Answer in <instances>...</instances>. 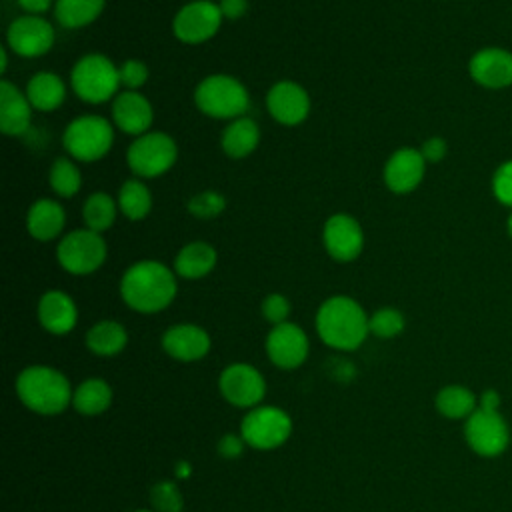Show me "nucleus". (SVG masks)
Returning a JSON list of instances; mask_svg holds the SVG:
<instances>
[{
  "instance_id": "1",
  "label": "nucleus",
  "mask_w": 512,
  "mask_h": 512,
  "mask_svg": "<svg viewBox=\"0 0 512 512\" xmlns=\"http://www.w3.org/2000/svg\"><path fill=\"white\" fill-rule=\"evenodd\" d=\"M178 292L174 268L160 260H138L120 278V296L140 314H156L172 304Z\"/></svg>"
},
{
  "instance_id": "2",
  "label": "nucleus",
  "mask_w": 512,
  "mask_h": 512,
  "mask_svg": "<svg viewBox=\"0 0 512 512\" xmlns=\"http://www.w3.org/2000/svg\"><path fill=\"white\" fill-rule=\"evenodd\" d=\"M368 314L352 298L336 294L326 298L316 310L314 326L320 340L336 350H356L370 334Z\"/></svg>"
},
{
  "instance_id": "3",
  "label": "nucleus",
  "mask_w": 512,
  "mask_h": 512,
  "mask_svg": "<svg viewBox=\"0 0 512 512\" xmlns=\"http://www.w3.org/2000/svg\"><path fill=\"white\" fill-rule=\"evenodd\" d=\"M16 394L20 402L44 416L64 412L72 404L70 380L56 368L46 364L26 366L16 378Z\"/></svg>"
},
{
  "instance_id": "4",
  "label": "nucleus",
  "mask_w": 512,
  "mask_h": 512,
  "mask_svg": "<svg viewBox=\"0 0 512 512\" xmlns=\"http://www.w3.org/2000/svg\"><path fill=\"white\" fill-rule=\"evenodd\" d=\"M196 108L216 120H234L246 116L250 108L248 88L230 74H210L194 88Z\"/></svg>"
},
{
  "instance_id": "5",
  "label": "nucleus",
  "mask_w": 512,
  "mask_h": 512,
  "mask_svg": "<svg viewBox=\"0 0 512 512\" xmlns=\"http://www.w3.org/2000/svg\"><path fill=\"white\" fill-rule=\"evenodd\" d=\"M118 66L100 52L80 56L70 70L72 92L88 104H104L114 100L120 92Z\"/></svg>"
},
{
  "instance_id": "6",
  "label": "nucleus",
  "mask_w": 512,
  "mask_h": 512,
  "mask_svg": "<svg viewBox=\"0 0 512 512\" xmlns=\"http://www.w3.org/2000/svg\"><path fill=\"white\" fill-rule=\"evenodd\" d=\"M62 144L72 160H102L114 144V124L100 114L76 116L64 128Z\"/></svg>"
},
{
  "instance_id": "7",
  "label": "nucleus",
  "mask_w": 512,
  "mask_h": 512,
  "mask_svg": "<svg viewBox=\"0 0 512 512\" xmlns=\"http://www.w3.org/2000/svg\"><path fill=\"white\" fill-rule=\"evenodd\" d=\"M178 160V146L166 132H146L136 136L128 150L126 162L136 178H158L166 174Z\"/></svg>"
},
{
  "instance_id": "8",
  "label": "nucleus",
  "mask_w": 512,
  "mask_h": 512,
  "mask_svg": "<svg viewBox=\"0 0 512 512\" xmlns=\"http://www.w3.org/2000/svg\"><path fill=\"white\" fill-rule=\"evenodd\" d=\"M108 256L106 240L100 232L90 228H76L66 232L56 246V260L62 270L74 276L96 272Z\"/></svg>"
},
{
  "instance_id": "9",
  "label": "nucleus",
  "mask_w": 512,
  "mask_h": 512,
  "mask_svg": "<svg viewBox=\"0 0 512 512\" xmlns=\"http://www.w3.org/2000/svg\"><path fill=\"white\" fill-rule=\"evenodd\" d=\"M464 440L482 458H496L508 450L510 426L500 410L476 408L464 420Z\"/></svg>"
},
{
  "instance_id": "10",
  "label": "nucleus",
  "mask_w": 512,
  "mask_h": 512,
  "mask_svg": "<svg viewBox=\"0 0 512 512\" xmlns=\"http://www.w3.org/2000/svg\"><path fill=\"white\" fill-rule=\"evenodd\" d=\"M292 434V418L278 406H256L248 410L240 424V436L246 446L272 450L282 446Z\"/></svg>"
},
{
  "instance_id": "11",
  "label": "nucleus",
  "mask_w": 512,
  "mask_h": 512,
  "mask_svg": "<svg viewBox=\"0 0 512 512\" xmlns=\"http://www.w3.org/2000/svg\"><path fill=\"white\" fill-rule=\"evenodd\" d=\"M222 12L218 2L190 0L178 8L172 18V34L182 44H204L212 40L222 26Z\"/></svg>"
},
{
  "instance_id": "12",
  "label": "nucleus",
  "mask_w": 512,
  "mask_h": 512,
  "mask_svg": "<svg viewBox=\"0 0 512 512\" xmlns=\"http://www.w3.org/2000/svg\"><path fill=\"white\" fill-rule=\"evenodd\" d=\"M218 390L228 404L252 410L266 396V380L252 364L234 362L220 372Z\"/></svg>"
},
{
  "instance_id": "13",
  "label": "nucleus",
  "mask_w": 512,
  "mask_h": 512,
  "mask_svg": "<svg viewBox=\"0 0 512 512\" xmlns=\"http://www.w3.org/2000/svg\"><path fill=\"white\" fill-rule=\"evenodd\" d=\"M56 40L54 26L44 16L22 14L6 30V46L20 58H40L52 50Z\"/></svg>"
},
{
  "instance_id": "14",
  "label": "nucleus",
  "mask_w": 512,
  "mask_h": 512,
  "mask_svg": "<svg viewBox=\"0 0 512 512\" xmlns=\"http://www.w3.org/2000/svg\"><path fill=\"white\" fill-rule=\"evenodd\" d=\"M322 242L332 260L352 262L364 250V230L352 214L336 212L324 222Z\"/></svg>"
},
{
  "instance_id": "15",
  "label": "nucleus",
  "mask_w": 512,
  "mask_h": 512,
  "mask_svg": "<svg viewBox=\"0 0 512 512\" xmlns=\"http://www.w3.org/2000/svg\"><path fill=\"white\" fill-rule=\"evenodd\" d=\"M264 348L268 360L274 366L282 370H294L308 358L310 342L306 332L288 320L270 328Z\"/></svg>"
},
{
  "instance_id": "16",
  "label": "nucleus",
  "mask_w": 512,
  "mask_h": 512,
  "mask_svg": "<svg viewBox=\"0 0 512 512\" xmlns=\"http://www.w3.org/2000/svg\"><path fill=\"white\" fill-rule=\"evenodd\" d=\"M310 94L294 80H280L266 92V110L282 126H298L310 114Z\"/></svg>"
},
{
  "instance_id": "17",
  "label": "nucleus",
  "mask_w": 512,
  "mask_h": 512,
  "mask_svg": "<svg viewBox=\"0 0 512 512\" xmlns=\"http://www.w3.org/2000/svg\"><path fill=\"white\" fill-rule=\"evenodd\" d=\"M426 160L420 150L412 146H402L394 150L382 170L384 184L394 194H408L416 190L424 178Z\"/></svg>"
},
{
  "instance_id": "18",
  "label": "nucleus",
  "mask_w": 512,
  "mask_h": 512,
  "mask_svg": "<svg viewBox=\"0 0 512 512\" xmlns=\"http://www.w3.org/2000/svg\"><path fill=\"white\" fill-rule=\"evenodd\" d=\"M154 120V108L140 90H122L112 100V124L128 134L142 136L150 132Z\"/></svg>"
},
{
  "instance_id": "19",
  "label": "nucleus",
  "mask_w": 512,
  "mask_h": 512,
  "mask_svg": "<svg viewBox=\"0 0 512 512\" xmlns=\"http://www.w3.org/2000/svg\"><path fill=\"white\" fill-rule=\"evenodd\" d=\"M212 340L198 324H174L162 334L164 352L180 362H196L210 352Z\"/></svg>"
},
{
  "instance_id": "20",
  "label": "nucleus",
  "mask_w": 512,
  "mask_h": 512,
  "mask_svg": "<svg viewBox=\"0 0 512 512\" xmlns=\"http://www.w3.org/2000/svg\"><path fill=\"white\" fill-rule=\"evenodd\" d=\"M468 72L484 88H506L512 84V54L502 48H482L470 58Z\"/></svg>"
},
{
  "instance_id": "21",
  "label": "nucleus",
  "mask_w": 512,
  "mask_h": 512,
  "mask_svg": "<svg viewBox=\"0 0 512 512\" xmlns=\"http://www.w3.org/2000/svg\"><path fill=\"white\" fill-rule=\"evenodd\" d=\"M38 322L56 336L72 332L78 322L76 302L64 290H46L38 300Z\"/></svg>"
},
{
  "instance_id": "22",
  "label": "nucleus",
  "mask_w": 512,
  "mask_h": 512,
  "mask_svg": "<svg viewBox=\"0 0 512 512\" xmlns=\"http://www.w3.org/2000/svg\"><path fill=\"white\" fill-rule=\"evenodd\" d=\"M32 104L28 102L24 90H20L10 80H0V130L6 136H22L30 130Z\"/></svg>"
},
{
  "instance_id": "23",
  "label": "nucleus",
  "mask_w": 512,
  "mask_h": 512,
  "mask_svg": "<svg viewBox=\"0 0 512 512\" xmlns=\"http://www.w3.org/2000/svg\"><path fill=\"white\" fill-rule=\"evenodd\" d=\"M66 226V210L58 200L38 198L26 212V230L38 242H50L62 236Z\"/></svg>"
},
{
  "instance_id": "24",
  "label": "nucleus",
  "mask_w": 512,
  "mask_h": 512,
  "mask_svg": "<svg viewBox=\"0 0 512 512\" xmlns=\"http://www.w3.org/2000/svg\"><path fill=\"white\" fill-rule=\"evenodd\" d=\"M216 262H218L216 248L208 242L194 240V242L184 244L178 250V254L174 256L172 268H174L176 276H180L184 280H200L214 270Z\"/></svg>"
},
{
  "instance_id": "25",
  "label": "nucleus",
  "mask_w": 512,
  "mask_h": 512,
  "mask_svg": "<svg viewBox=\"0 0 512 512\" xmlns=\"http://www.w3.org/2000/svg\"><path fill=\"white\" fill-rule=\"evenodd\" d=\"M24 94L34 110L54 112L66 100V84L56 72L42 70V72H36L32 78H28Z\"/></svg>"
},
{
  "instance_id": "26",
  "label": "nucleus",
  "mask_w": 512,
  "mask_h": 512,
  "mask_svg": "<svg viewBox=\"0 0 512 512\" xmlns=\"http://www.w3.org/2000/svg\"><path fill=\"white\" fill-rule=\"evenodd\" d=\"M260 144V128L250 116L230 120L220 134V148L228 158L240 160L250 156Z\"/></svg>"
},
{
  "instance_id": "27",
  "label": "nucleus",
  "mask_w": 512,
  "mask_h": 512,
  "mask_svg": "<svg viewBox=\"0 0 512 512\" xmlns=\"http://www.w3.org/2000/svg\"><path fill=\"white\" fill-rule=\"evenodd\" d=\"M436 412L448 420H466L478 408V394L462 384H448L436 392Z\"/></svg>"
},
{
  "instance_id": "28",
  "label": "nucleus",
  "mask_w": 512,
  "mask_h": 512,
  "mask_svg": "<svg viewBox=\"0 0 512 512\" xmlns=\"http://www.w3.org/2000/svg\"><path fill=\"white\" fill-rule=\"evenodd\" d=\"M128 344L126 328L116 320H100L86 332V346L96 356H116Z\"/></svg>"
},
{
  "instance_id": "29",
  "label": "nucleus",
  "mask_w": 512,
  "mask_h": 512,
  "mask_svg": "<svg viewBox=\"0 0 512 512\" xmlns=\"http://www.w3.org/2000/svg\"><path fill=\"white\" fill-rule=\"evenodd\" d=\"M112 404V388L102 378H86L74 388L72 406L82 416H98Z\"/></svg>"
},
{
  "instance_id": "30",
  "label": "nucleus",
  "mask_w": 512,
  "mask_h": 512,
  "mask_svg": "<svg viewBox=\"0 0 512 512\" xmlns=\"http://www.w3.org/2000/svg\"><path fill=\"white\" fill-rule=\"evenodd\" d=\"M106 6V0H56L54 18L60 26L76 30L98 20Z\"/></svg>"
},
{
  "instance_id": "31",
  "label": "nucleus",
  "mask_w": 512,
  "mask_h": 512,
  "mask_svg": "<svg viewBox=\"0 0 512 512\" xmlns=\"http://www.w3.org/2000/svg\"><path fill=\"white\" fill-rule=\"evenodd\" d=\"M118 210L132 222L144 220L152 210V192L142 178H128L118 190Z\"/></svg>"
},
{
  "instance_id": "32",
  "label": "nucleus",
  "mask_w": 512,
  "mask_h": 512,
  "mask_svg": "<svg viewBox=\"0 0 512 512\" xmlns=\"http://www.w3.org/2000/svg\"><path fill=\"white\" fill-rule=\"evenodd\" d=\"M118 212V200L108 192H92L82 204V218L86 228L100 234L112 228Z\"/></svg>"
},
{
  "instance_id": "33",
  "label": "nucleus",
  "mask_w": 512,
  "mask_h": 512,
  "mask_svg": "<svg viewBox=\"0 0 512 512\" xmlns=\"http://www.w3.org/2000/svg\"><path fill=\"white\" fill-rule=\"evenodd\" d=\"M48 182H50L52 192L58 198H72L78 194V190L82 186V174L72 158L60 156L50 166Z\"/></svg>"
},
{
  "instance_id": "34",
  "label": "nucleus",
  "mask_w": 512,
  "mask_h": 512,
  "mask_svg": "<svg viewBox=\"0 0 512 512\" xmlns=\"http://www.w3.org/2000/svg\"><path fill=\"white\" fill-rule=\"evenodd\" d=\"M368 326H370V334H374L376 338L388 340V338L398 336L404 330L406 320H404V314L398 308L384 306V308H378L370 314Z\"/></svg>"
},
{
  "instance_id": "35",
  "label": "nucleus",
  "mask_w": 512,
  "mask_h": 512,
  "mask_svg": "<svg viewBox=\"0 0 512 512\" xmlns=\"http://www.w3.org/2000/svg\"><path fill=\"white\" fill-rule=\"evenodd\" d=\"M150 502L154 512H182L184 498L176 482L160 480L150 490Z\"/></svg>"
},
{
  "instance_id": "36",
  "label": "nucleus",
  "mask_w": 512,
  "mask_h": 512,
  "mask_svg": "<svg viewBox=\"0 0 512 512\" xmlns=\"http://www.w3.org/2000/svg\"><path fill=\"white\" fill-rule=\"evenodd\" d=\"M186 208L194 218L210 220V218H216L218 214H222V210L226 208V198L216 190H204V192L194 194L188 200Z\"/></svg>"
},
{
  "instance_id": "37",
  "label": "nucleus",
  "mask_w": 512,
  "mask_h": 512,
  "mask_svg": "<svg viewBox=\"0 0 512 512\" xmlns=\"http://www.w3.org/2000/svg\"><path fill=\"white\" fill-rule=\"evenodd\" d=\"M260 310H262L264 320L270 322L272 326H276V324L288 322V316H290L292 306H290V300H288L284 294H280V292H270V294L264 296Z\"/></svg>"
},
{
  "instance_id": "38",
  "label": "nucleus",
  "mask_w": 512,
  "mask_h": 512,
  "mask_svg": "<svg viewBox=\"0 0 512 512\" xmlns=\"http://www.w3.org/2000/svg\"><path fill=\"white\" fill-rule=\"evenodd\" d=\"M120 84L124 90H140L148 80V66L142 60L130 58L118 66Z\"/></svg>"
},
{
  "instance_id": "39",
  "label": "nucleus",
  "mask_w": 512,
  "mask_h": 512,
  "mask_svg": "<svg viewBox=\"0 0 512 512\" xmlns=\"http://www.w3.org/2000/svg\"><path fill=\"white\" fill-rule=\"evenodd\" d=\"M492 192L504 206L512 208V160L500 164L492 176Z\"/></svg>"
},
{
  "instance_id": "40",
  "label": "nucleus",
  "mask_w": 512,
  "mask_h": 512,
  "mask_svg": "<svg viewBox=\"0 0 512 512\" xmlns=\"http://www.w3.org/2000/svg\"><path fill=\"white\" fill-rule=\"evenodd\" d=\"M244 438L240 434H224L220 440H218V454L222 458H238L242 452H244Z\"/></svg>"
},
{
  "instance_id": "41",
  "label": "nucleus",
  "mask_w": 512,
  "mask_h": 512,
  "mask_svg": "<svg viewBox=\"0 0 512 512\" xmlns=\"http://www.w3.org/2000/svg\"><path fill=\"white\" fill-rule=\"evenodd\" d=\"M446 150H448L446 140L440 138V136L428 138V140L422 144V148H420V152H422V156H424L426 162H440V160L446 156Z\"/></svg>"
},
{
  "instance_id": "42",
  "label": "nucleus",
  "mask_w": 512,
  "mask_h": 512,
  "mask_svg": "<svg viewBox=\"0 0 512 512\" xmlns=\"http://www.w3.org/2000/svg\"><path fill=\"white\" fill-rule=\"evenodd\" d=\"M224 20H238L248 12V0H218Z\"/></svg>"
},
{
  "instance_id": "43",
  "label": "nucleus",
  "mask_w": 512,
  "mask_h": 512,
  "mask_svg": "<svg viewBox=\"0 0 512 512\" xmlns=\"http://www.w3.org/2000/svg\"><path fill=\"white\" fill-rule=\"evenodd\" d=\"M56 0H16V4L22 8L24 14L32 16H44L50 8H54Z\"/></svg>"
},
{
  "instance_id": "44",
  "label": "nucleus",
  "mask_w": 512,
  "mask_h": 512,
  "mask_svg": "<svg viewBox=\"0 0 512 512\" xmlns=\"http://www.w3.org/2000/svg\"><path fill=\"white\" fill-rule=\"evenodd\" d=\"M478 406L486 410H500L502 406V396L496 388H486L478 394Z\"/></svg>"
},
{
  "instance_id": "45",
  "label": "nucleus",
  "mask_w": 512,
  "mask_h": 512,
  "mask_svg": "<svg viewBox=\"0 0 512 512\" xmlns=\"http://www.w3.org/2000/svg\"><path fill=\"white\" fill-rule=\"evenodd\" d=\"M0 62H2L0 70H2V74H6V68H8V46H2V50H0Z\"/></svg>"
},
{
  "instance_id": "46",
  "label": "nucleus",
  "mask_w": 512,
  "mask_h": 512,
  "mask_svg": "<svg viewBox=\"0 0 512 512\" xmlns=\"http://www.w3.org/2000/svg\"><path fill=\"white\" fill-rule=\"evenodd\" d=\"M188 474H190V466H188L186 462H178V464H176V476L184 478V476H188Z\"/></svg>"
},
{
  "instance_id": "47",
  "label": "nucleus",
  "mask_w": 512,
  "mask_h": 512,
  "mask_svg": "<svg viewBox=\"0 0 512 512\" xmlns=\"http://www.w3.org/2000/svg\"><path fill=\"white\" fill-rule=\"evenodd\" d=\"M508 232H510V236H512V214H510V218H508Z\"/></svg>"
},
{
  "instance_id": "48",
  "label": "nucleus",
  "mask_w": 512,
  "mask_h": 512,
  "mask_svg": "<svg viewBox=\"0 0 512 512\" xmlns=\"http://www.w3.org/2000/svg\"><path fill=\"white\" fill-rule=\"evenodd\" d=\"M134 512H154V510H134Z\"/></svg>"
}]
</instances>
